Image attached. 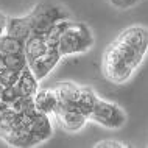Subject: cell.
Masks as SVG:
<instances>
[{
  "label": "cell",
  "mask_w": 148,
  "mask_h": 148,
  "mask_svg": "<svg viewBox=\"0 0 148 148\" xmlns=\"http://www.w3.org/2000/svg\"><path fill=\"white\" fill-rule=\"evenodd\" d=\"M0 66L2 69L17 70L21 72L27 67V59L23 53H11V55H2L0 53Z\"/></svg>",
  "instance_id": "14"
},
{
  "label": "cell",
  "mask_w": 148,
  "mask_h": 148,
  "mask_svg": "<svg viewBox=\"0 0 148 148\" xmlns=\"http://www.w3.org/2000/svg\"><path fill=\"white\" fill-rule=\"evenodd\" d=\"M33 106L36 111L51 117L58 108V98L55 89H49V87L38 89L36 94L33 95Z\"/></svg>",
  "instance_id": "9"
},
{
  "label": "cell",
  "mask_w": 148,
  "mask_h": 148,
  "mask_svg": "<svg viewBox=\"0 0 148 148\" xmlns=\"http://www.w3.org/2000/svg\"><path fill=\"white\" fill-rule=\"evenodd\" d=\"M27 16L31 23V34L42 36V38L56 22L70 19L66 8L58 5L53 0H42V2L36 3Z\"/></svg>",
  "instance_id": "3"
},
{
  "label": "cell",
  "mask_w": 148,
  "mask_h": 148,
  "mask_svg": "<svg viewBox=\"0 0 148 148\" xmlns=\"http://www.w3.org/2000/svg\"><path fill=\"white\" fill-rule=\"evenodd\" d=\"M94 147L95 148H125L128 145L123 142H119V140H100Z\"/></svg>",
  "instance_id": "20"
},
{
  "label": "cell",
  "mask_w": 148,
  "mask_h": 148,
  "mask_svg": "<svg viewBox=\"0 0 148 148\" xmlns=\"http://www.w3.org/2000/svg\"><path fill=\"white\" fill-rule=\"evenodd\" d=\"M55 92H56L59 109H78V105H77L78 95H79L78 84H75L73 81H64L58 87H55Z\"/></svg>",
  "instance_id": "8"
},
{
  "label": "cell",
  "mask_w": 148,
  "mask_h": 148,
  "mask_svg": "<svg viewBox=\"0 0 148 148\" xmlns=\"http://www.w3.org/2000/svg\"><path fill=\"white\" fill-rule=\"evenodd\" d=\"M94 47V34L83 22H69L56 44V49L62 58L87 53Z\"/></svg>",
  "instance_id": "2"
},
{
  "label": "cell",
  "mask_w": 148,
  "mask_h": 148,
  "mask_svg": "<svg viewBox=\"0 0 148 148\" xmlns=\"http://www.w3.org/2000/svg\"><path fill=\"white\" fill-rule=\"evenodd\" d=\"M112 6L119 8V10H130V8H134L136 5L140 3V0H108Z\"/></svg>",
  "instance_id": "19"
},
{
  "label": "cell",
  "mask_w": 148,
  "mask_h": 148,
  "mask_svg": "<svg viewBox=\"0 0 148 148\" xmlns=\"http://www.w3.org/2000/svg\"><path fill=\"white\" fill-rule=\"evenodd\" d=\"M16 87H17V90H19V95H23V97H33L36 94V90L39 89V81L36 79L34 75L31 73L28 66L21 70L17 83H16Z\"/></svg>",
  "instance_id": "11"
},
{
  "label": "cell",
  "mask_w": 148,
  "mask_h": 148,
  "mask_svg": "<svg viewBox=\"0 0 148 148\" xmlns=\"http://www.w3.org/2000/svg\"><path fill=\"white\" fill-rule=\"evenodd\" d=\"M97 92H95L92 87L89 86H79V95H78V109L81 111L83 114L86 115V117H89L92 108L95 105V100H97ZM89 120V119H87Z\"/></svg>",
  "instance_id": "13"
},
{
  "label": "cell",
  "mask_w": 148,
  "mask_h": 148,
  "mask_svg": "<svg viewBox=\"0 0 148 148\" xmlns=\"http://www.w3.org/2000/svg\"><path fill=\"white\" fill-rule=\"evenodd\" d=\"M16 97H19V90L17 87H16V84L13 86H5L2 90H0V101L3 103H11Z\"/></svg>",
  "instance_id": "18"
},
{
  "label": "cell",
  "mask_w": 148,
  "mask_h": 148,
  "mask_svg": "<svg viewBox=\"0 0 148 148\" xmlns=\"http://www.w3.org/2000/svg\"><path fill=\"white\" fill-rule=\"evenodd\" d=\"M5 22H6V16L0 14V38H2L3 33H5Z\"/></svg>",
  "instance_id": "21"
},
{
  "label": "cell",
  "mask_w": 148,
  "mask_h": 148,
  "mask_svg": "<svg viewBox=\"0 0 148 148\" xmlns=\"http://www.w3.org/2000/svg\"><path fill=\"white\" fill-rule=\"evenodd\" d=\"M70 22V19H64V21H59L56 22L51 28L45 33V36H44V39H45V42H47V45L49 47H56V44H58V39H59V36H61V33L64 31V28L67 27V23Z\"/></svg>",
  "instance_id": "16"
},
{
  "label": "cell",
  "mask_w": 148,
  "mask_h": 148,
  "mask_svg": "<svg viewBox=\"0 0 148 148\" xmlns=\"http://www.w3.org/2000/svg\"><path fill=\"white\" fill-rule=\"evenodd\" d=\"M61 59H62V56L59 55L56 47H49L41 56L33 59V61L28 62L27 66H28V69L31 70V73L36 77L38 81H44L51 72L56 69V66L59 64Z\"/></svg>",
  "instance_id": "5"
},
{
  "label": "cell",
  "mask_w": 148,
  "mask_h": 148,
  "mask_svg": "<svg viewBox=\"0 0 148 148\" xmlns=\"http://www.w3.org/2000/svg\"><path fill=\"white\" fill-rule=\"evenodd\" d=\"M19 73L17 70H10V69H2L0 70V86H13L17 83Z\"/></svg>",
  "instance_id": "17"
},
{
  "label": "cell",
  "mask_w": 148,
  "mask_h": 148,
  "mask_svg": "<svg viewBox=\"0 0 148 148\" xmlns=\"http://www.w3.org/2000/svg\"><path fill=\"white\" fill-rule=\"evenodd\" d=\"M5 34H10L13 38H17L21 41H25L31 34V23L28 16H21V17H6L5 22Z\"/></svg>",
  "instance_id": "10"
},
{
  "label": "cell",
  "mask_w": 148,
  "mask_h": 148,
  "mask_svg": "<svg viewBox=\"0 0 148 148\" xmlns=\"http://www.w3.org/2000/svg\"><path fill=\"white\" fill-rule=\"evenodd\" d=\"M148 50V33L143 25L122 30L101 56V73L108 81L123 84L136 73Z\"/></svg>",
  "instance_id": "1"
},
{
  "label": "cell",
  "mask_w": 148,
  "mask_h": 148,
  "mask_svg": "<svg viewBox=\"0 0 148 148\" xmlns=\"http://www.w3.org/2000/svg\"><path fill=\"white\" fill-rule=\"evenodd\" d=\"M53 117L56 119L59 126L67 133H78L89 122L86 115L79 112L78 109H59V108H56Z\"/></svg>",
  "instance_id": "7"
},
{
  "label": "cell",
  "mask_w": 148,
  "mask_h": 148,
  "mask_svg": "<svg viewBox=\"0 0 148 148\" xmlns=\"http://www.w3.org/2000/svg\"><path fill=\"white\" fill-rule=\"evenodd\" d=\"M27 130L31 134L34 143L39 145V143L47 142L53 136V123H51L49 115L39 112V111H34L31 115H28Z\"/></svg>",
  "instance_id": "6"
},
{
  "label": "cell",
  "mask_w": 148,
  "mask_h": 148,
  "mask_svg": "<svg viewBox=\"0 0 148 148\" xmlns=\"http://www.w3.org/2000/svg\"><path fill=\"white\" fill-rule=\"evenodd\" d=\"M87 119L90 122L98 123L100 126L108 128V130H119L126 123L128 115L117 103L97 97L95 105Z\"/></svg>",
  "instance_id": "4"
},
{
  "label": "cell",
  "mask_w": 148,
  "mask_h": 148,
  "mask_svg": "<svg viewBox=\"0 0 148 148\" xmlns=\"http://www.w3.org/2000/svg\"><path fill=\"white\" fill-rule=\"evenodd\" d=\"M47 49H49V45H47L45 39H44L42 36L30 34L28 38L25 39V42H23V55H25L27 64L31 62L38 56H41Z\"/></svg>",
  "instance_id": "12"
},
{
  "label": "cell",
  "mask_w": 148,
  "mask_h": 148,
  "mask_svg": "<svg viewBox=\"0 0 148 148\" xmlns=\"http://www.w3.org/2000/svg\"><path fill=\"white\" fill-rule=\"evenodd\" d=\"M23 42L17 38H13L10 34H2L0 38V53L11 55V53H23Z\"/></svg>",
  "instance_id": "15"
}]
</instances>
